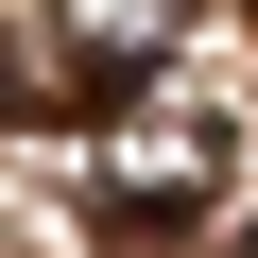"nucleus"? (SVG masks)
Instances as JSON below:
<instances>
[{
	"mask_svg": "<svg viewBox=\"0 0 258 258\" xmlns=\"http://www.w3.org/2000/svg\"><path fill=\"white\" fill-rule=\"evenodd\" d=\"M120 86H138L120 52H0V103H18V120H86V103H120Z\"/></svg>",
	"mask_w": 258,
	"mask_h": 258,
	"instance_id": "nucleus-1",
	"label": "nucleus"
},
{
	"mask_svg": "<svg viewBox=\"0 0 258 258\" xmlns=\"http://www.w3.org/2000/svg\"><path fill=\"white\" fill-rule=\"evenodd\" d=\"M241 258H258V224H241Z\"/></svg>",
	"mask_w": 258,
	"mask_h": 258,
	"instance_id": "nucleus-2",
	"label": "nucleus"
}]
</instances>
